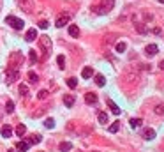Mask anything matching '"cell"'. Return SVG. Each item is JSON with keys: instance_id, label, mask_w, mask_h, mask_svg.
Returning <instances> with one entry per match:
<instances>
[{"instance_id": "11", "label": "cell", "mask_w": 164, "mask_h": 152, "mask_svg": "<svg viewBox=\"0 0 164 152\" xmlns=\"http://www.w3.org/2000/svg\"><path fill=\"white\" fill-rule=\"evenodd\" d=\"M25 39L28 41V42H32L34 39H37V30H35V29H28L27 34H25Z\"/></svg>"}, {"instance_id": "18", "label": "cell", "mask_w": 164, "mask_h": 152, "mask_svg": "<svg viewBox=\"0 0 164 152\" xmlns=\"http://www.w3.org/2000/svg\"><path fill=\"white\" fill-rule=\"evenodd\" d=\"M69 35L71 37H78L80 35V29L76 25H69Z\"/></svg>"}, {"instance_id": "1", "label": "cell", "mask_w": 164, "mask_h": 152, "mask_svg": "<svg viewBox=\"0 0 164 152\" xmlns=\"http://www.w3.org/2000/svg\"><path fill=\"white\" fill-rule=\"evenodd\" d=\"M115 5V0H99V4L92 5V12L95 14H108Z\"/></svg>"}, {"instance_id": "30", "label": "cell", "mask_w": 164, "mask_h": 152, "mask_svg": "<svg viewBox=\"0 0 164 152\" xmlns=\"http://www.w3.org/2000/svg\"><path fill=\"white\" fill-rule=\"evenodd\" d=\"M57 64H58V67H60V69L65 67V59H64V55H58V57H57Z\"/></svg>"}, {"instance_id": "16", "label": "cell", "mask_w": 164, "mask_h": 152, "mask_svg": "<svg viewBox=\"0 0 164 152\" xmlns=\"http://www.w3.org/2000/svg\"><path fill=\"white\" fill-rule=\"evenodd\" d=\"M58 149H60V152H69L72 149V143L71 142H62L60 145H58Z\"/></svg>"}, {"instance_id": "17", "label": "cell", "mask_w": 164, "mask_h": 152, "mask_svg": "<svg viewBox=\"0 0 164 152\" xmlns=\"http://www.w3.org/2000/svg\"><path fill=\"white\" fill-rule=\"evenodd\" d=\"M106 103H108V106L111 108V112L115 113V115H120V108H118V106H116V104H115L111 99H106Z\"/></svg>"}, {"instance_id": "4", "label": "cell", "mask_w": 164, "mask_h": 152, "mask_svg": "<svg viewBox=\"0 0 164 152\" xmlns=\"http://www.w3.org/2000/svg\"><path fill=\"white\" fill-rule=\"evenodd\" d=\"M39 44H41V48L44 50V53H46V55L51 51V46H53L51 37H48V35H41V37H39Z\"/></svg>"}, {"instance_id": "24", "label": "cell", "mask_w": 164, "mask_h": 152, "mask_svg": "<svg viewBox=\"0 0 164 152\" xmlns=\"http://www.w3.org/2000/svg\"><path fill=\"white\" fill-rule=\"evenodd\" d=\"M131 127H134V129H136V127H141V124H143V120H141V119H131Z\"/></svg>"}, {"instance_id": "36", "label": "cell", "mask_w": 164, "mask_h": 152, "mask_svg": "<svg viewBox=\"0 0 164 152\" xmlns=\"http://www.w3.org/2000/svg\"><path fill=\"white\" fill-rule=\"evenodd\" d=\"M48 27H50V23H48L46 20H41V21H39V29H44V30H46Z\"/></svg>"}, {"instance_id": "34", "label": "cell", "mask_w": 164, "mask_h": 152, "mask_svg": "<svg viewBox=\"0 0 164 152\" xmlns=\"http://www.w3.org/2000/svg\"><path fill=\"white\" fill-rule=\"evenodd\" d=\"M118 129H120V124H118V122H113L111 126H110V133H116Z\"/></svg>"}, {"instance_id": "12", "label": "cell", "mask_w": 164, "mask_h": 152, "mask_svg": "<svg viewBox=\"0 0 164 152\" xmlns=\"http://www.w3.org/2000/svg\"><path fill=\"white\" fill-rule=\"evenodd\" d=\"M95 101H97V94H93V92L85 94V103H87V104H93Z\"/></svg>"}, {"instance_id": "8", "label": "cell", "mask_w": 164, "mask_h": 152, "mask_svg": "<svg viewBox=\"0 0 164 152\" xmlns=\"http://www.w3.org/2000/svg\"><path fill=\"white\" fill-rule=\"evenodd\" d=\"M0 133H2L4 138H11V136H12V127H11L9 124H4L2 129H0Z\"/></svg>"}, {"instance_id": "40", "label": "cell", "mask_w": 164, "mask_h": 152, "mask_svg": "<svg viewBox=\"0 0 164 152\" xmlns=\"http://www.w3.org/2000/svg\"><path fill=\"white\" fill-rule=\"evenodd\" d=\"M9 152H14V150H9Z\"/></svg>"}, {"instance_id": "32", "label": "cell", "mask_w": 164, "mask_h": 152, "mask_svg": "<svg viewBox=\"0 0 164 152\" xmlns=\"http://www.w3.org/2000/svg\"><path fill=\"white\" fill-rule=\"evenodd\" d=\"M20 94H21V96H28V85L21 83V85H20Z\"/></svg>"}, {"instance_id": "39", "label": "cell", "mask_w": 164, "mask_h": 152, "mask_svg": "<svg viewBox=\"0 0 164 152\" xmlns=\"http://www.w3.org/2000/svg\"><path fill=\"white\" fill-rule=\"evenodd\" d=\"M159 2H161V4H164V0H159Z\"/></svg>"}, {"instance_id": "38", "label": "cell", "mask_w": 164, "mask_h": 152, "mask_svg": "<svg viewBox=\"0 0 164 152\" xmlns=\"http://www.w3.org/2000/svg\"><path fill=\"white\" fill-rule=\"evenodd\" d=\"M159 67H161V69H164V60H161V62H159Z\"/></svg>"}, {"instance_id": "10", "label": "cell", "mask_w": 164, "mask_h": 152, "mask_svg": "<svg viewBox=\"0 0 164 152\" xmlns=\"http://www.w3.org/2000/svg\"><path fill=\"white\" fill-rule=\"evenodd\" d=\"M157 51H159L157 44H148V46L145 48V53H146L148 57H154V55H157Z\"/></svg>"}, {"instance_id": "26", "label": "cell", "mask_w": 164, "mask_h": 152, "mask_svg": "<svg viewBox=\"0 0 164 152\" xmlns=\"http://www.w3.org/2000/svg\"><path fill=\"white\" fill-rule=\"evenodd\" d=\"M48 96H50V92L46 90V89H42V90L37 92V99H41V101H42V99H46Z\"/></svg>"}, {"instance_id": "5", "label": "cell", "mask_w": 164, "mask_h": 152, "mask_svg": "<svg viewBox=\"0 0 164 152\" xmlns=\"http://www.w3.org/2000/svg\"><path fill=\"white\" fill-rule=\"evenodd\" d=\"M5 23H9L14 30H21V29H23V25H25L23 20L16 18V16H7V18H5Z\"/></svg>"}, {"instance_id": "7", "label": "cell", "mask_w": 164, "mask_h": 152, "mask_svg": "<svg viewBox=\"0 0 164 152\" xmlns=\"http://www.w3.org/2000/svg\"><path fill=\"white\" fill-rule=\"evenodd\" d=\"M69 21H71V14H69V12H62V14H58V18H57V21H55V25H57L58 29H62V27H65Z\"/></svg>"}, {"instance_id": "3", "label": "cell", "mask_w": 164, "mask_h": 152, "mask_svg": "<svg viewBox=\"0 0 164 152\" xmlns=\"http://www.w3.org/2000/svg\"><path fill=\"white\" fill-rule=\"evenodd\" d=\"M16 4L23 12H27V14L34 12V0H16Z\"/></svg>"}, {"instance_id": "9", "label": "cell", "mask_w": 164, "mask_h": 152, "mask_svg": "<svg viewBox=\"0 0 164 152\" xmlns=\"http://www.w3.org/2000/svg\"><path fill=\"white\" fill-rule=\"evenodd\" d=\"M134 29H136V32H138V34H141V35L148 34V27H146L145 23H134Z\"/></svg>"}, {"instance_id": "20", "label": "cell", "mask_w": 164, "mask_h": 152, "mask_svg": "<svg viewBox=\"0 0 164 152\" xmlns=\"http://www.w3.org/2000/svg\"><path fill=\"white\" fill-rule=\"evenodd\" d=\"M41 136H39V134H34V136H30V138H28V145H35V143H41Z\"/></svg>"}, {"instance_id": "15", "label": "cell", "mask_w": 164, "mask_h": 152, "mask_svg": "<svg viewBox=\"0 0 164 152\" xmlns=\"http://www.w3.org/2000/svg\"><path fill=\"white\" fill-rule=\"evenodd\" d=\"M81 76L85 78V80H88V78H92L93 76V69L92 67H83V71H81Z\"/></svg>"}, {"instance_id": "13", "label": "cell", "mask_w": 164, "mask_h": 152, "mask_svg": "<svg viewBox=\"0 0 164 152\" xmlns=\"http://www.w3.org/2000/svg\"><path fill=\"white\" fill-rule=\"evenodd\" d=\"M141 136H143L145 140H154V138H155V131L148 127V129H145V131L141 133Z\"/></svg>"}, {"instance_id": "37", "label": "cell", "mask_w": 164, "mask_h": 152, "mask_svg": "<svg viewBox=\"0 0 164 152\" xmlns=\"http://www.w3.org/2000/svg\"><path fill=\"white\" fill-rule=\"evenodd\" d=\"M42 113H44V108H41V110H37V112L32 113V117H41Z\"/></svg>"}, {"instance_id": "21", "label": "cell", "mask_w": 164, "mask_h": 152, "mask_svg": "<svg viewBox=\"0 0 164 152\" xmlns=\"http://www.w3.org/2000/svg\"><path fill=\"white\" fill-rule=\"evenodd\" d=\"M27 78H28V81H30V83H37V81H39V76H37L34 71H28Z\"/></svg>"}, {"instance_id": "25", "label": "cell", "mask_w": 164, "mask_h": 152, "mask_svg": "<svg viewBox=\"0 0 164 152\" xmlns=\"http://www.w3.org/2000/svg\"><path fill=\"white\" fill-rule=\"evenodd\" d=\"M25 133H27V127H25L23 124H18V126H16V134H18V136H23Z\"/></svg>"}, {"instance_id": "23", "label": "cell", "mask_w": 164, "mask_h": 152, "mask_svg": "<svg viewBox=\"0 0 164 152\" xmlns=\"http://www.w3.org/2000/svg\"><path fill=\"white\" fill-rule=\"evenodd\" d=\"M95 83H97L99 87H104V83H106V78H104L103 74H95Z\"/></svg>"}, {"instance_id": "28", "label": "cell", "mask_w": 164, "mask_h": 152, "mask_svg": "<svg viewBox=\"0 0 164 152\" xmlns=\"http://www.w3.org/2000/svg\"><path fill=\"white\" fill-rule=\"evenodd\" d=\"M127 50V44H125V42H116V51H118V53H123V51Z\"/></svg>"}, {"instance_id": "14", "label": "cell", "mask_w": 164, "mask_h": 152, "mask_svg": "<svg viewBox=\"0 0 164 152\" xmlns=\"http://www.w3.org/2000/svg\"><path fill=\"white\" fill-rule=\"evenodd\" d=\"M64 104H65L67 108H71L72 104H74V96H72V94H65V96H64Z\"/></svg>"}, {"instance_id": "19", "label": "cell", "mask_w": 164, "mask_h": 152, "mask_svg": "<svg viewBox=\"0 0 164 152\" xmlns=\"http://www.w3.org/2000/svg\"><path fill=\"white\" fill-rule=\"evenodd\" d=\"M28 147H30V145H28L27 142H18L16 143V149H18L20 152H27L28 150Z\"/></svg>"}, {"instance_id": "29", "label": "cell", "mask_w": 164, "mask_h": 152, "mask_svg": "<svg viewBox=\"0 0 164 152\" xmlns=\"http://www.w3.org/2000/svg\"><path fill=\"white\" fill-rule=\"evenodd\" d=\"M76 85H78V80H76V78H67V87H69V89H76Z\"/></svg>"}, {"instance_id": "31", "label": "cell", "mask_w": 164, "mask_h": 152, "mask_svg": "<svg viewBox=\"0 0 164 152\" xmlns=\"http://www.w3.org/2000/svg\"><path fill=\"white\" fill-rule=\"evenodd\" d=\"M5 112H7V113H12V112H14V103L11 101V99L5 103Z\"/></svg>"}, {"instance_id": "6", "label": "cell", "mask_w": 164, "mask_h": 152, "mask_svg": "<svg viewBox=\"0 0 164 152\" xmlns=\"http://www.w3.org/2000/svg\"><path fill=\"white\" fill-rule=\"evenodd\" d=\"M16 80H20V73L18 69H7L5 71V83H14Z\"/></svg>"}, {"instance_id": "2", "label": "cell", "mask_w": 164, "mask_h": 152, "mask_svg": "<svg viewBox=\"0 0 164 152\" xmlns=\"http://www.w3.org/2000/svg\"><path fill=\"white\" fill-rule=\"evenodd\" d=\"M21 64H23V55L20 51H12L9 57V69H18Z\"/></svg>"}, {"instance_id": "33", "label": "cell", "mask_w": 164, "mask_h": 152, "mask_svg": "<svg viewBox=\"0 0 164 152\" xmlns=\"http://www.w3.org/2000/svg\"><path fill=\"white\" fill-rule=\"evenodd\" d=\"M44 126H46L48 129H53V127H55V120H53V119H46V120H44Z\"/></svg>"}, {"instance_id": "22", "label": "cell", "mask_w": 164, "mask_h": 152, "mask_svg": "<svg viewBox=\"0 0 164 152\" xmlns=\"http://www.w3.org/2000/svg\"><path fill=\"white\" fill-rule=\"evenodd\" d=\"M97 119H99V122L101 124H108V113H104V112H99V115H97Z\"/></svg>"}, {"instance_id": "27", "label": "cell", "mask_w": 164, "mask_h": 152, "mask_svg": "<svg viewBox=\"0 0 164 152\" xmlns=\"http://www.w3.org/2000/svg\"><path fill=\"white\" fill-rule=\"evenodd\" d=\"M154 113H155V115H161V117H162V115H164V104H157V106L154 108Z\"/></svg>"}, {"instance_id": "35", "label": "cell", "mask_w": 164, "mask_h": 152, "mask_svg": "<svg viewBox=\"0 0 164 152\" xmlns=\"http://www.w3.org/2000/svg\"><path fill=\"white\" fill-rule=\"evenodd\" d=\"M28 57H30V62H32V64H34V62L37 60V53H35L34 50H30V53H28Z\"/></svg>"}]
</instances>
